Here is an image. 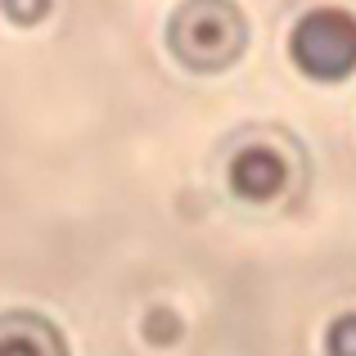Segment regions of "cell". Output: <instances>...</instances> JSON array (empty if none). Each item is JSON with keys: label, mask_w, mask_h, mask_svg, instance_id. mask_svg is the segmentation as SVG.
Masks as SVG:
<instances>
[{"label": "cell", "mask_w": 356, "mask_h": 356, "mask_svg": "<svg viewBox=\"0 0 356 356\" xmlns=\"http://www.w3.org/2000/svg\"><path fill=\"white\" fill-rule=\"evenodd\" d=\"M0 356H68V343L45 316L5 312L0 316Z\"/></svg>", "instance_id": "277c9868"}, {"label": "cell", "mask_w": 356, "mask_h": 356, "mask_svg": "<svg viewBox=\"0 0 356 356\" xmlns=\"http://www.w3.org/2000/svg\"><path fill=\"white\" fill-rule=\"evenodd\" d=\"M293 63L316 81H343L356 72V14L339 5L307 9L289 32Z\"/></svg>", "instance_id": "7a4b0ae2"}, {"label": "cell", "mask_w": 356, "mask_h": 356, "mask_svg": "<svg viewBox=\"0 0 356 356\" xmlns=\"http://www.w3.org/2000/svg\"><path fill=\"white\" fill-rule=\"evenodd\" d=\"M0 9H5L18 27H32V23H41V18L50 14V0H0Z\"/></svg>", "instance_id": "52a82bcc"}, {"label": "cell", "mask_w": 356, "mask_h": 356, "mask_svg": "<svg viewBox=\"0 0 356 356\" xmlns=\"http://www.w3.org/2000/svg\"><path fill=\"white\" fill-rule=\"evenodd\" d=\"M226 181H230V190H235L243 203H266V199H275V194L284 190L289 167H284V158H280L275 149L248 145V149H239V154L230 158Z\"/></svg>", "instance_id": "3957f363"}, {"label": "cell", "mask_w": 356, "mask_h": 356, "mask_svg": "<svg viewBox=\"0 0 356 356\" xmlns=\"http://www.w3.org/2000/svg\"><path fill=\"white\" fill-rule=\"evenodd\" d=\"M145 339L149 343H158V348H172V343H181V334H185V325H181V316L172 312V307H149L145 312Z\"/></svg>", "instance_id": "5b68a950"}, {"label": "cell", "mask_w": 356, "mask_h": 356, "mask_svg": "<svg viewBox=\"0 0 356 356\" xmlns=\"http://www.w3.org/2000/svg\"><path fill=\"white\" fill-rule=\"evenodd\" d=\"M167 45L190 72H221L243 54L248 23L235 0H185L167 23Z\"/></svg>", "instance_id": "6da1fadb"}, {"label": "cell", "mask_w": 356, "mask_h": 356, "mask_svg": "<svg viewBox=\"0 0 356 356\" xmlns=\"http://www.w3.org/2000/svg\"><path fill=\"white\" fill-rule=\"evenodd\" d=\"M325 352L330 356H356V312H343L325 334Z\"/></svg>", "instance_id": "8992f818"}]
</instances>
